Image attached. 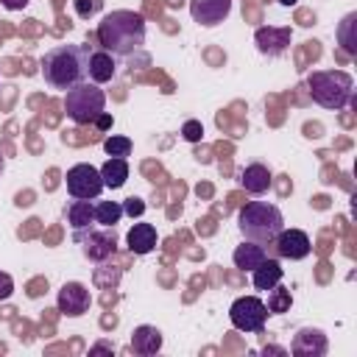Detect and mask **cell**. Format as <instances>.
<instances>
[{
	"label": "cell",
	"instance_id": "1",
	"mask_svg": "<svg viewBox=\"0 0 357 357\" xmlns=\"http://www.w3.org/2000/svg\"><path fill=\"white\" fill-rule=\"evenodd\" d=\"M95 39L112 56H131L145 45V17L139 11H109L95 31Z\"/></svg>",
	"mask_w": 357,
	"mask_h": 357
},
{
	"label": "cell",
	"instance_id": "2",
	"mask_svg": "<svg viewBox=\"0 0 357 357\" xmlns=\"http://www.w3.org/2000/svg\"><path fill=\"white\" fill-rule=\"evenodd\" d=\"M89 47L92 45H56L50 47L39 67L42 78L50 89H70L81 81H86V61H89Z\"/></svg>",
	"mask_w": 357,
	"mask_h": 357
},
{
	"label": "cell",
	"instance_id": "3",
	"mask_svg": "<svg viewBox=\"0 0 357 357\" xmlns=\"http://www.w3.org/2000/svg\"><path fill=\"white\" fill-rule=\"evenodd\" d=\"M237 229H240L243 240L268 245L284 229V218H282V209L271 201H248L237 212Z\"/></svg>",
	"mask_w": 357,
	"mask_h": 357
},
{
	"label": "cell",
	"instance_id": "4",
	"mask_svg": "<svg viewBox=\"0 0 357 357\" xmlns=\"http://www.w3.org/2000/svg\"><path fill=\"white\" fill-rule=\"evenodd\" d=\"M307 92L318 106L340 112L354 98V78L346 70H315L307 75Z\"/></svg>",
	"mask_w": 357,
	"mask_h": 357
},
{
	"label": "cell",
	"instance_id": "5",
	"mask_svg": "<svg viewBox=\"0 0 357 357\" xmlns=\"http://www.w3.org/2000/svg\"><path fill=\"white\" fill-rule=\"evenodd\" d=\"M103 109H106V92L100 89V84L81 81L64 92V112L78 126H92Z\"/></svg>",
	"mask_w": 357,
	"mask_h": 357
},
{
	"label": "cell",
	"instance_id": "6",
	"mask_svg": "<svg viewBox=\"0 0 357 357\" xmlns=\"http://www.w3.org/2000/svg\"><path fill=\"white\" fill-rule=\"evenodd\" d=\"M229 321L240 332H262L268 321V307L259 296H240L229 307Z\"/></svg>",
	"mask_w": 357,
	"mask_h": 357
},
{
	"label": "cell",
	"instance_id": "7",
	"mask_svg": "<svg viewBox=\"0 0 357 357\" xmlns=\"http://www.w3.org/2000/svg\"><path fill=\"white\" fill-rule=\"evenodd\" d=\"M73 240L81 245V251L89 262H106L117 251L114 229H106V226L103 229H95V226L78 229V231H73Z\"/></svg>",
	"mask_w": 357,
	"mask_h": 357
},
{
	"label": "cell",
	"instance_id": "8",
	"mask_svg": "<svg viewBox=\"0 0 357 357\" xmlns=\"http://www.w3.org/2000/svg\"><path fill=\"white\" fill-rule=\"evenodd\" d=\"M106 190L103 178H100V167L78 162L67 170V192L73 198H84V201H95L100 192Z\"/></svg>",
	"mask_w": 357,
	"mask_h": 357
},
{
	"label": "cell",
	"instance_id": "9",
	"mask_svg": "<svg viewBox=\"0 0 357 357\" xmlns=\"http://www.w3.org/2000/svg\"><path fill=\"white\" fill-rule=\"evenodd\" d=\"M89 304H92V293H89L86 284H81V282H64L59 287L56 310L64 318H81L84 312H89Z\"/></svg>",
	"mask_w": 357,
	"mask_h": 357
},
{
	"label": "cell",
	"instance_id": "10",
	"mask_svg": "<svg viewBox=\"0 0 357 357\" xmlns=\"http://www.w3.org/2000/svg\"><path fill=\"white\" fill-rule=\"evenodd\" d=\"M273 248L282 259H290V262H298L304 257H310L312 251V243H310V234L301 231V229H282L273 240Z\"/></svg>",
	"mask_w": 357,
	"mask_h": 357
},
{
	"label": "cell",
	"instance_id": "11",
	"mask_svg": "<svg viewBox=\"0 0 357 357\" xmlns=\"http://www.w3.org/2000/svg\"><path fill=\"white\" fill-rule=\"evenodd\" d=\"M326 349H329V340H326L324 329H318V326H301V329L293 335L287 351H290L293 357H324Z\"/></svg>",
	"mask_w": 357,
	"mask_h": 357
},
{
	"label": "cell",
	"instance_id": "12",
	"mask_svg": "<svg viewBox=\"0 0 357 357\" xmlns=\"http://www.w3.org/2000/svg\"><path fill=\"white\" fill-rule=\"evenodd\" d=\"M290 36L293 33H290L287 25H262V28L254 31V45L262 56L276 59L290 47Z\"/></svg>",
	"mask_w": 357,
	"mask_h": 357
},
{
	"label": "cell",
	"instance_id": "13",
	"mask_svg": "<svg viewBox=\"0 0 357 357\" xmlns=\"http://www.w3.org/2000/svg\"><path fill=\"white\" fill-rule=\"evenodd\" d=\"M231 14V0H190V17L204 25L215 28Z\"/></svg>",
	"mask_w": 357,
	"mask_h": 357
},
{
	"label": "cell",
	"instance_id": "14",
	"mask_svg": "<svg viewBox=\"0 0 357 357\" xmlns=\"http://www.w3.org/2000/svg\"><path fill=\"white\" fill-rule=\"evenodd\" d=\"M114 73H117V56H112L100 45H92L89 47V61H86V81L106 84V81L114 78Z\"/></svg>",
	"mask_w": 357,
	"mask_h": 357
},
{
	"label": "cell",
	"instance_id": "15",
	"mask_svg": "<svg viewBox=\"0 0 357 357\" xmlns=\"http://www.w3.org/2000/svg\"><path fill=\"white\" fill-rule=\"evenodd\" d=\"M156 243H159V234H156V226L153 223H134L131 229H128V234H126V245H128V251L131 254H137V257H145V254H151L153 248H156Z\"/></svg>",
	"mask_w": 357,
	"mask_h": 357
},
{
	"label": "cell",
	"instance_id": "16",
	"mask_svg": "<svg viewBox=\"0 0 357 357\" xmlns=\"http://www.w3.org/2000/svg\"><path fill=\"white\" fill-rule=\"evenodd\" d=\"M162 343H165L162 332L156 326H151V324H139L131 332V351L139 354V357H151V354L162 351Z\"/></svg>",
	"mask_w": 357,
	"mask_h": 357
},
{
	"label": "cell",
	"instance_id": "17",
	"mask_svg": "<svg viewBox=\"0 0 357 357\" xmlns=\"http://www.w3.org/2000/svg\"><path fill=\"white\" fill-rule=\"evenodd\" d=\"M271 181H273V176H271V170H268L262 162H251V165H245V167L240 170V184H243V190L251 192V195L268 192Z\"/></svg>",
	"mask_w": 357,
	"mask_h": 357
},
{
	"label": "cell",
	"instance_id": "18",
	"mask_svg": "<svg viewBox=\"0 0 357 357\" xmlns=\"http://www.w3.org/2000/svg\"><path fill=\"white\" fill-rule=\"evenodd\" d=\"M282 276H284V271H282V265H279V259H273V257H265L254 271H251V284L257 287V290H262V293H268L273 284H279L282 282Z\"/></svg>",
	"mask_w": 357,
	"mask_h": 357
},
{
	"label": "cell",
	"instance_id": "19",
	"mask_svg": "<svg viewBox=\"0 0 357 357\" xmlns=\"http://www.w3.org/2000/svg\"><path fill=\"white\" fill-rule=\"evenodd\" d=\"M268 257V251H265V245L262 243H254V240H243L237 248H234V254H231V259H234V268H240V271H254L262 259Z\"/></svg>",
	"mask_w": 357,
	"mask_h": 357
},
{
	"label": "cell",
	"instance_id": "20",
	"mask_svg": "<svg viewBox=\"0 0 357 357\" xmlns=\"http://www.w3.org/2000/svg\"><path fill=\"white\" fill-rule=\"evenodd\" d=\"M64 215H67V223L73 226V231L95 226V204H92V201L73 198V201L64 206Z\"/></svg>",
	"mask_w": 357,
	"mask_h": 357
},
{
	"label": "cell",
	"instance_id": "21",
	"mask_svg": "<svg viewBox=\"0 0 357 357\" xmlns=\"http://www.w3.org/2000/svg\"><path fill=\"white\" fill-rule=\"evenodd\" d=\"M100 178L109 190H120L126 181H128V159L123 156H109L103 165H100Z\"/></svg>",
	"mask_w": 357,
	"mask_h": 357
},
{
	"label": "cell",
	"instance_id": "22",
	"mask_svg": "<svg viewBox=\"0 0 357 357\" xmlns=\"http://www.w3.org/2000/svg\"><path fill=\"white\" fill-rule=\"evenodd\" d=\"M337 45L343 47L346 56H357V11H349L340 22H337Z\"/></svg>",
	"mask_w": 357,
	"mask_h": 357
},
{
	"label": "cell",
	"instance_id": "23",
	"mask_svg": "<svg viewBox=\"0 0 357 357\" xmlns=\"http://www.w3.org/2000/svg\"><path fill=\"white\" fill-rule=\"evenodd\" d=\"M265 307H268V315H284V312H290V307H293V296H290V290L282 287V282L273 284V287L268 290V301H265Z\"/></svg>",
	"mask_w": 357,
	"mask_h": 357
},
{
	"label": "cell",
	"instance_id": "24",
	"mask_svg": "<svg viewBox=\"0 0 357 357\" xmlns=\"http://www.w3.org/2000/svg\"><path fill=\"white\" fill-rule=\"evenodd\" d=\"M123 218V204L120 201H98L95 204V223L114 229V223H120Z\"/></svg>",
	"mask_w": 357,
	"mask_h": 357
},
{
	"label": "cell",
	"instance_id": "25",
	"mask_svg": "<svg viewBox=\"0 0 357 357\" xmlns=\"http://www.w3.org/2000/svg\"><path fill=\"white\" fill-rule=\"evenodd\" d=\"M131 139L128 137H123V134H112V137H106L103 139V151H106V156H131Z\"/></svg>",
	"mask_w": 357,
	"mask_h": 357
},
{
	"label": "cell",
	"instance_id": "26",
	"mask_svg": "<svg viewBox=\"0 0 357 357\" xmlns=\"http://www.w3.org/2000/svg\"><path fill=\"white\" fill-rule=\"evenodd\" d=\"M73 8L81 20H92L103 11V0H73Z\"/></svg>",
	"mask_w": 357,
	"mask_h": 357
},
{
	"label": "cell",
	"instance_id": "27",
	"mask_svg": "<svg viewBox=\"0 0 357 357\" xmlns=\"http://www.w3.org/2000/svg\"><path fill=\"white\" fill-rule=\"evenodd\" d=\"M181 137H184L187 142H201V137H204V126H201V120H184V126H181Z\"/></svg>",
	"mask_w": 357,
	"mask_h": 357
},
{
	"label": "cell",
	"instance_id": "28",
	"mask_svg": "<svg viewBox=\"0 0 357 357\" xmlns=\"http://www.w3.org/2000/svg\"><path fill=\"white\" fill-rule=\"evenodd\" d=\"M145 212V201L142 198H137V195H131V198H126L123 201V215H131V218H139Z\"/></svg>",
	"mask_w": 357,
	"mask_h": 357
},
{
	"label": "cell",
	"instance_id": "29",
	"mask_svg": "<svg viewBox=\"0 0 357 357\" xmlns=\"http://www.w3.org/2000/svg\"><path fill=\"white\" fill-rule=\"evenodd\" d=\"M11 293H14V279L6 271H0V301L11 298Z\"/></svg>",
	"mask_w": 357,
	"mask_h": 357
},
{
	"label": "cell",
	"instance_id": "30",
	"mask_svg": "<svg viewBox=\"0 0 357 357\" xmlns=\"http://www.w3.org/2000/svg\"><path fill=\"white\" fill-rule=\"evenodd\" d=\"M112 123H114V117H112L109 112H100V114L95 117V123H92V126H95L98 131H109V128H112Z\"/></svg>",
	"mask_w": 357,
	"mask_h": 357
},
{
	"label": "cell",
	"instance_id": "31",
	"mask_svg": "<svg viewBox=\"0 0 357 357\" xmlns=\"http://www.w3.org/2000/svg\"><path fill=\"white\" fill-rule=\"evenodd\" d=\"M100 351H109V354H114V343L98 340V343H92V346H89V354H100Z\"/></svg>",
	"mask_w": 357,
	"mask_h": 357
},
{
	"label": "cell",
	"instance_id": "32",
	"mask_svg": "<svg viewBox=\"0 0 357 357\" xmlns=\"http://www.w3.org/2000/svg\"><path fill=\"white\" fill-rule=\"evenodd\" d=\"M0 3H3L8 11H22V8L28 6V0H0Z\"/></svg>",
	"mask_w": 357,
	"mask_h": 357
},
{
	"label": "cell",
	"instance_id": "33",
	"mask_svg": "<svg viewBox=\"0 0 357 357\" xmlns=\"http://www.w3.org/2000/svg\"><path fill=\"white\" fill-rule=\"evenodd\" d=\"M262 354H290V351H287L284 346H265Z\"/></svg>",
	"mask_w": 357,
	"mask_h": 357
},
{
	"label": "cell",
	"instance_id": "34",
	"mask_svg": "<svg viewBox=\"0 0 357 357\" xmlns=\"http://www.w3.org/2000/svg\"><path fill=\"white\" fill-rule=\"evenodd\" d=\"M279 3H282V6H296L298 0H279Z\"/></svg>",
	"mask_w": 357,
	"mask_h": 357
},
{
	"label": "cell",
	"instance_id": "35",
	"mask_svg": "<svg viewBox=\"0 0 357 357\" xmlns=\"http://www.w3.org/2000/svg\"><path fill=\"white\" fill-rule=\"evenodd\" d=\"M3 170H6V162H3V156H0V176H3Z\"/></svg>",
	"mask_w": 357,
	"mask_h": 357
}]
</instances>
